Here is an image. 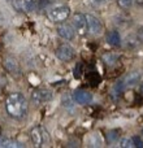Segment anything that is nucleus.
I'll return each mask as SVG.
<instances>
[{
  "label": "nucleus",
  "instance_id": "obj_1",
  "mask_svg": "<svg viewBox=\"0 0 143 148\" xmlns=\"http://www.w3.org/2000/svg\"><path fill=\"white\" fill-rule=\"evenodd\" d=\"M5 110L10 118L16 121H22L26 118L29 112V103L21 92H13L5 100Z\"/></svg>",
  "mask_w": 143,
  "mask_h": 148
},
{
  "label": "nucleus",
  "instance_id": "obj_2",
  "mask_svg": "<svg viewBox=\"0 0 143 148\" xmlns=\"http://www.w3.org/2000/svg\"><path fill=\"white\" fill-rule=\"evenodd\" d=\"M70 14V8L68 5H54L47 10V17L54 22H63Z\"/></svg>",
  "mask_w": 143,
  "mask_h": 148
},
{
  "label": "nucleus",
  "instance_id": "obj_3",
  "mask_svg": "<svg viewBox=\"0 0 143 148\" xmlns=\"http://www.w3.org/2000/svg\"><path fill=\"white\" fill-rule=\"evenodd\" d=\"M54 99V92L48 88H36L31 92V101L35 105H43Z\"/></svg>",
  "mask_w": 143,
  "mask_h": 148
},
{
  "label": "nucleus",
  "instance_id": "obj_4",
  "mask_svg": "<svg viewBox=\"0 0 143 148\" xmlns=\"http://www.w3.org/2000/svg\"><path fill=\"white\" fill-rule=\"evenodd\" d=\"M73 27L76 30V33L78 35L83 36L87 34L89 31V27H87V20H86V14L83 13H74L73 14Z\"/></svg>",
  "mask_w": 143,
  "mask_h": 148
},
{
  "label": "nucleus",
  "instance_id": "obj_5",
  "mask_svg": "<svg viewBox=\"0 0 143 148\" xmlns=\"http://www.w3.org/2000/svg\"><path fill=\"white\" fill-rule=\"evenodd\" d=\"M55 55L56 57L60 60V61H69L74 57L76 52H74V48L69 44H61L56 48L55 51Z\"/></svg>",
  "mask_w": 143,
  "mask_h": 148
},
{
  "label": "nucleus",
  "instance_id": "obj_6",
  "mask_svg": "<svg viewBox=\"0 0 143 148\" xmlns=\"http://www.w3.org/2000/svg\"><path fill=\"white\" fill-rule=\"evenodd\" d=\"M86 20H87V27L89 31L94 35H100L103 31V25L100 22V20L94 14H86Z\"/></svg>",
  "mask_w": 143,
  "mask_h": 148
},
{
  "label": "nucleus",
  "instance_id": "obj_7",
  "mask_svg": "<svg viewBox=\"0 0 143 148\" xmlns=\"http://www.w3.org/2000/svg\"><path fill=\"white\" fill-rule=\"evenodd\" d=\"M12 4L16 10L23 13H29L34 10L36 4V0H12Z\"/></svg>",
  "mask_w": 143,
  "mask_h": 148
},
{
  "label": "nucleus",
  "instance_id": "obj_8",
  "mask_svg": "<svg viewBox=\"0 0 143 148\" xmlns=\"http://www.w3.org/2000/svg\"><path fill=\"white\" fill-rule=\"evenodd\" d=\"M73 99L77 104H82V105H87L90 103H92L94 96L91 92L86 91V90H77L73 94Z\"/></svg>",
  "mask_w": 143,
  "mask_h": 148
},
{
  "label": "nucleus",
  "instance_id": "obj_9",
  "mask_svg": "<svg viewBox=\"0 0 143 148\" xmlns=\"http://www.w3.org/2000/svg\"><path fill=\"white\" fill-rule=\"evenodd\" d=\"M142 79H143V74L141 72H131L128 75L124 77V83H125L126 88H131V87L141 83Z\"/></svg>",
  "mask_w": 143,
  "mask_h": 148
},
{
  "label": "nucleus",
  "instance_id": "obj_10",
  "mask_svg": "<svg viewBox=\"0 0 143 148\" xmlns=\"http://www.w3.org/2000/svg\"><path fill=\"white\" fill-rule=\"evenodd\" d=\"M44 135H46V133H44V130L41 126H35L30 131V138L33 140L34 146H36V147H41L44 143Z\"/></svg>",
  "mask_w": 143,
  "mask_h": 148
},
{
  "label": "nucleus",
  "instance_id": "obj_11",
  "mask_svg": "<svg viewBox=\"0 0 143 148\" xmlns=\"http://www.w3.org/2000/svg\"><path fill=\"white\" fill-rule=\"evenodd\" d=\"M56 30H57V34H59L61 38L67 39V40H73L74 36H76V30H74V27H72L70 25H67V23L59 25Z\"/></svg>",
  "mask_w": 143,
  "mask_h": 148
},
{
  "label": "nucleus",
  "instance_id": "obj_12",
  "mask_svg": "<svg viewBox=\"0 0 143 148\" xmlns=\"http://www.w3.org/2000/svg\"><path fill=\"white\" fill-rule=\"evenodd\" d=\"M4 66H5V69L8 70L12 75H14V77H21V68H20V65H18V62L16 61L13 57H7L5 59V61H4Z\"/></svg>",
  "mask_w": 143,
  "mask_h": 148
},
{
  "label": "nucleus",
  "instance_id": "obj_13",
  "mask_svg": "<svg viewBox=\"0 0 143 148\" xmlns=\"http://www.w3.org/2000/svg\"><path fill=\"white\" fill-rule=\"evenodd\" d=\"M105 40L109 46H113V47H120L121 46V35L118 34V31L116 30H112V31H108L107 35H105Z\"/></svg>",
  "mask_w": 143,
  "mask_h": 148
},
{
  "label": "nucleus",
  "instance_id": "obj_14",
  "mask_svg": "<svg viewBox=\"0 0 143 148\" xmlns=\"http://www.w3.org/2000/svg\"><path fill=\"white\" fill-rule=\"evenodd\" d=\"M126 90L125 87V83H124V78H121L120 81H117L115 83V86L112 87V91H111V94H112V97H115V99H117L118 96H120L121 94H124V91Z\"/></svg>",
  "mask_w": 143,
  "mask_h": 148
},
{
  "label": "nucleus",
  "instance_id": "obj_15",
  "mask_svg": "<svg viewBox=\"0 0 143 148\" xmlns=\"http://www.w3.org/2000/svg\"><path fill=\"white\" fill-rule=\"evenodd\" d=\"M0 147L1 148H18V147H23L21 143L13 140L9 138H0Z\"/></svg>",
  "mask_w": 143,
  "mask_h": 148
},
{
  "label": "nucleus",
  "instance_id": "obj_16",
  "mask_svg": "<svg viewBox=\"0 0 143 148\" xmlns=\"http://www.w3.org/2000/svg\"><path fill=\"white\" fill-rule=\"evenodd\" d=\"M120 147L122 148H133L134 143H133V139L131 138H122L120 142Z\"/></svg>",
  "mask_w": 143,
  "mask_h": 148
},
{
  "label": "nucleus",
  "instance_id": "obj_17",
  "mask_svg": "<svg viewBox=\"0 0 143 148\" xmlns=\"http://www.w3.org/2000/svg\"><path fill=\"white\" fill-rule=\"evenodd\" d=\"M103 60H104L108 65H113L115 61L117 60V56L113 55V53H108V55H104V56H103Z\"/></svg>",
  "mask_w": 143,
  "mask_h": 148
},
{
  "label": "nucleus",
  "instance_id": "obj_18",
  "mask_svg": "<svg viewBox=\"0 0 143 148\" xmlns=\"http://www.w3.org/2000/svg\"><path fill=\"white\" fill-rule=\"evenodd\" d=\"M61 104H63V107H64V108H67L68 110H73V109H74V107H73V105H72V100H70L68 96H65L64 99H63Z\"/></svg>",
  "mask_w": 143,
  "mask_h": 148
},
{
  "label": "nucleus",
  "instance_id": "obj_19",
  "mask_svg": "<svg viewBox=\"0 0 143 148\" xmlns=\"http://www.w3.org/2000/svg\"><path fill=\"white\" fill-rule=\"evenodd\" d=\"M121 8H130L133 5V0H117Z\"/></svg>",
  "mask_w": 143,
  "mask_h": 148
},
{
  "label": "nucleus",
  "instance_id": "obj_20",
  "mask_svg": "<svg viewBox=\"0 0 143 148\" xmlns=\"http://www.w3.org/2000/svg\"><path fill=\"white\" fill-rule=\"evenodd\" d=\"M107 138H108V143H112V142H115L116 139L118 138L117 131H116V130L109 131V133H108V135H107Z\"/></svg>",
  "mask_w": 143,
  "mask_h": 148
},
{
  "label": "nucleus",
  "instance_id": "obj_21",
  "mask_svg": "<svg viewBox=\"0 0 143 148\" xmlns=\"http://www.w3.org/2000/svg\"><path fill=\"white\" fill-rule=\"evenodd\" d=\"M133 139V143H134V147H137V148H142L143 147V140L139 136H134V138H131Z\"/></svg>",
  "mask_w": 143,
  "mask_h": 148
},
{
  "label": "nucleus",
  "instance_id": "obj_22",
  "mask_svg": "<svg viewBox=\"0 0 143 148\" xmlns=\"http://www.w3.org/2000/svg\"><path fill=\"white\" fill-rule=\"evenodd\" d=\"M137 36H138V39L141 42H143V26L138 29V31H137Z\"/></svg>",
  "mask_w": 143,
  "mask_h": 148
},
{
  "label": "nucleus",
  "instance_id": "obj_23",
  "mask_svg": "<svg viewBox=\"0 0 143 148\" xmlns=\"http://www.w3.org/2000/svg\"><path fill=\"white\" fill-rule=\"evenodd\" d=\"M96 1H104V0H96Z\"/></svg>",
  "mask_w": 143,
  "mask_h": 148
},
{
  "label": "nucleus",
  "instance_id": "obj_24",
  "mask_svg": "<svg viewBox=\"0 0 143 148\" xmlns=\"http://www.w3.org/2000/svg\"><path fill=\"white\" fill-rule=\"evenodd\" d=\"M142 135H143V129H142Z\"/></svg>",
  "mask_w": 143,
  "mask_h": 148
}]
</instances>
